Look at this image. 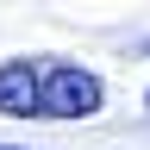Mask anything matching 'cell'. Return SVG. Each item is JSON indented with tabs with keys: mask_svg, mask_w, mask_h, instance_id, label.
Instances as JSON below:
<instances>
[{
	"mask_svg": "<svg viewBox=\"0 0 150 150\" xmlns=\"http://www.w3.org/2000/svg\"><path fill=\"white\" fill-rule=\"evenodd\" d=\"M106 106V81L81 63L31 56V119H94Z\"/></svg>",
	"mask_w": 150,
	"mask_h": 150,
	"instance_id": "cell-1",
	"label": "cell"
},
{
	"mask_svg": "<svg viewBox=\"0 0 150 150\" xmlns=\"http://www.w3.org/2000/svg\"><path fill=\"white\" fill-rule=\"evenodd\" d=\"M0 150H25V144H0Z\"/></svg>",
	"mask_w": 150,
	"mask_h": 150,
	"instance_id": "cell-2",
	"label": "cell"
}]
</instances>
